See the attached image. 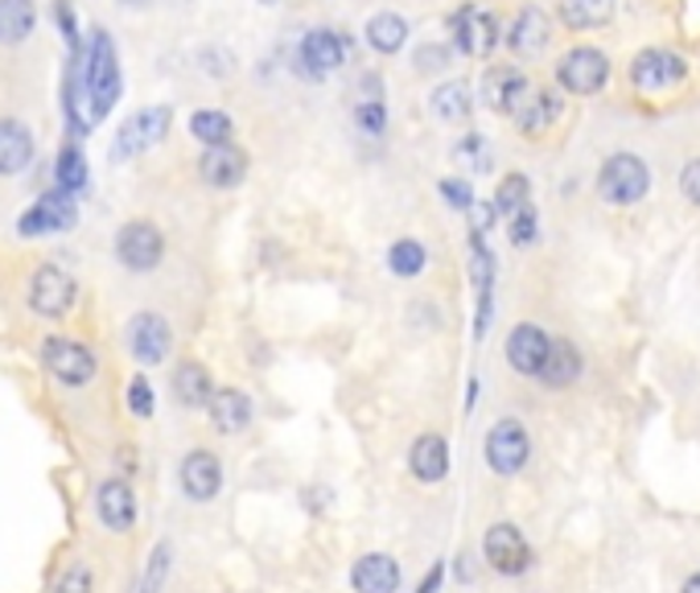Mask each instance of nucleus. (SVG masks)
I'll return each instance as SVG.
<instances>
[{
  "label": "nucleus",
  "mask_w": 700,
  "mask_h": 593,
  "mask_svg": "<svg viewBox=\"0 0 700 593\" xmlns=\"http://www.w3.org/2000/svg\"><path fill=\"white\" fill-rule=\"evenodd\" d=\"M82 87H87L91 120H104L120 99V62H116V41H111L108 29L91 33V46L82 55Z\"/></svg>",
  "instance_id": "nucleus-1"
},
{
  "label": "nucleus",
  "mask_w": 700,
  "mask_h": 593,
  "mask_svg": "<svg viewBox=\"0 0 700 593\" xmlns=\"http://www.w3.org/2000/svg\"><path fill=\"white\" fill-rule=\"evenodd\" d=\"M646 189H651V169H646V162L634 157V153H614V157H606L602 169H597V194H602V203L610 206L643 203Z\"/></svg>",
  "instance_id": "nucleus-2"
},
{
  "label": "nucleus",
  "mask_w": 700,
  "mask_h": 593,
  "mask_svg": "<svg viewBox=\"0 0 700 593\" xmlns=\"http://www.w3.org/2000/svg\"><path fill=\"white\" fill-rule=\"evenodd\" d=\"M556 79L568 95H597L610 79V58L597 46H573L556 62Z\"/></svg>",
  "instance_id": "nucleus-3"
},
{
  "label": "nucleus",
  "mask_w": 700,
  "mask_h": 593,
  "mask_svg": "<svg viewBox=\"0 0 700 593\" xmlns=\"http://www.w3.org/2000/svg\"><path fill=\"white\" fill-rule=\"evenodd\" d=\"M688 79V62L672 50H639L631 62V87L639 95H663Z\"/></svg>",
  "instance_id": "nucleus-4"
},
{
  "label": "nucleus",
  "mask_w": 700,
  "mask_h": 593,
  "mask_svg": "<svg viewBox=\"0 0 700 593\" xmlns=\"http://www.w3.org/2000/svg\"><path fill=\"white\" fill-rule=\"evenodd\" d=\"M169 124H174V111L165 108V104H148L140 108L136 116H128L116 136V157H140L148 148H157L169 133Z\"/></svg>",
  "instance_id": "nucleus-5"
},
{
  "label": "nucleus",
  "mask_w": 700,
  "mask_h": 593,
  "mask_svg": "<svg viewBox=\"0 0 700 593\" xmlns=\"http://www.w3.org/2000/svg\"><path fill=\"white\" fill-rule=\"evenodd\" d=\"M162 252H165V240L162 231L153 227V223H124L120 235H116V256L128 272H153L162 264Z\"/></svg>",
  "instance_id": "nucleus-6"
},
{
  "label": "nucleus",
  "mask_w": 700,
  "mask_h": 593,
  "mask_svg": "<svg viewBox=\"0 0 700 593\" xmlns=\"http://www.w3.org/2000/svg\"><path fill=\"white\" fill-rule=\"evenodd\" d=\"M41 363L50 367V376L58 383H67V388H82L87 379H95V354L82 342H70V338H46Z\"/></svg>",
  "instance_id": "nucleus-7"
},
{
  "label": "nucleus",
  "mask_w": 700,
  "mask_h": 593,
  "mask_svg": "<svg viewBox=\"0 0 700 593\" xmlns=\"http://www.w3.org/2000/svg\"><path fill=\"white\" fill-rule=\"evenodd\" d=\"M449 33H454V46H458L466 58H486L498 46L495 13H486V9H478V4L458 9L454 21H449Z\"/></svg>",
  "instance_id": "nucleus-8"
},
{
  "label": "nucleus",
  "mask_w": 700,
  "mask_h": 593,
  "mask_svg": "<svg viewBox=\"0 0 700 593\" xmlns=\"http://www.w3.org/2000/svg\"><path fill=\"white\" fill-rule=\"evenodd\" d=\"M527 454H532V441L519 420H498L495 429L486 432V461L495 474H519Z\"/></svg>",
  "instance_id": "nucleus-9"
},
{
  "label": "nucleus",
  "mask_w": 700,
  "mask_h": 593,
  "mask_svg": "<svg viewBox=\"0 0 700 593\" xmlns=\"http://www.w3.org/2000/svg\"><path fill=\"white\" fill-rule=\"evenodd\" d=\"M29 305L41 318H62L75 305V281L58 264H41L29 281Z\"/></svg>",
  "instance_id": "nucleus-10"
},
{
  "label": "nucleus",
  "mask_w": 700,
  "mask_h": 593,
  "mask_svg": "<svg viewBox=\"0 0 700 593\" xmlns=\"http://www.w3.org/2000/svg\"><path fill=\"white\" fill-rule=\"evenodd\" d=\"M483 553H486V561H490V568H495V573H507V577L527 573V565H532V548H527L524 532H519L515 524L490 527L483 539Z\"/></svg>",
  "instance_id": "nucleus-11"
},
{
  "label": "nucleus",
  "mask_w": 700,
  "mask_h": 593,
  "mask_svg": "<svg viewBox=\"0 0 700 593\" xmlns=\"http://www.w3.org/2000/svg\"><path fill=\"white\" fill-rule=\"evenodd\" d=\"M70 227H75V198L62 194V189L38 198V203L21 215V223H17V231H21L26 240H38V235H58V231H70Z\"/></svg>",
  "instance_id": "nucleus-12"
},
{
  "label": "nucleus",
  "mask_w": 700,
  "mask_h": 593,
  "mask_svg": "<svg viewBox=\"0 0 700 593\" xmlns=\"http://www.w3.org/2000/svg\"><path fill=\"white\" fill-rule=\"evenodd\" d=\"M347 62V38L338 33V29H310L305 41H301V67L310 79H325V75H334L338 67Z\"/></svg>",
  "instance_id": "nucleus-13"
},
{
  "label": "nucleus",
  "mask_w": 700,
  "mask_h": 593,
  "mask_svg": "<svg viewBox=\"0 0 700 593\" xmlns=\"http://www.w3.org/2000/svg\"><path fill=\"white\" fill-rule=\"evenodd\" d=\"M128 342H133L136 363L157 367L169 354L174 334H169V322H165L162 313H136L133 325H128Z\"/></svg>",
  "instance_id": "nucleus-14"
},
{
  "label": "nucleus",
  "mask_w": 700,
  "mask_h": 593,
  "mask_svg": "<svg viewBox=\"0 0 700 593\" xmlns=\"http://www.w3.org/2000/svg\"><path fill=\"white\" fill-rule=\"evenodd\" d=\"M561 111H565V99H561V95L544 91V87H532V91L519 99V108L512 111V120L524 136H544L561 120Z\"/></svg>",
  "instance_id": "nucleus-15"
},
{
  "label": "nucleus",
  "mask_w": 700,
  "mask_h": 593,
  "mask_svg": "<svg viewBox=\"0 0 700 593\" xmlns=\"http://www.w3.org/2000/svg\"><path fill=\"white\" fill-rule=\"evenodd\" d=\"M548 347H553V338L544 334L539 325L532 322L515 325L512 334H507V363H512L519 376H539V367L548 359Z\"/></svg>",
  "instance_id": "nucleus-16"
},
{
  "label": "nucleus",
  "mask_w": 700,
  "mask_h": 593,
  "mask_svg": "<svg viewBox=\"0 0 700 593\" xmlns=\"http://www.w3.org/2000/svg\"><path fill=\"white\" fill-rule=\"evenodd\" d=\"M218 486H223V466L211 449H194L186 454L182 461V490H186L194 503H211L218 495Z\"/></svg>",
  "instance_id": "nucleus-17"
},
{
  "label": "nucleus",
  "mask_w": 700,
  "mask_h": 593,
  "mask_svg": "<svg viewBox=\"0 0 700 593\" xmlns=\"http://www.w3.org/2000/svg\"><path fill=\"white\" fill-rule=\"evenodd\" d=\"M548 38H553V21H548V13H544L539 4H524V9L515 13V21H512L507 46H512L519 58H536L539 50L548 46Z\"/></svg>",
  "instance_id": "nucleus-18"
},
{
  "label": "nucleus",
  "mask_w": 700,
  "mask_h": 593,
  "mask_svg": "<svg viewBox=\"0 0 700 593\" xmlns=\"http://www.w3.org/2000/svg\"><path fill=\"white\" fill-rule=\"evenodd\" d=\"M95 512H99L104 527H111V532H128L136 519L133 486L124 483V478H108V483L95 490Z\"/></svg>",
  "instance_id": "nucleus-19"
},
{
  "label": "nucleus",
  "mask_w": 700,
  "mask_h": 593,
  "mask_svg": "<svg viewBox=\"0 0 700 593\" xmlns=\"http://www.w3.org/2000/svg\"><path fill=\"white\" fill-rule=\"evenodd\" d=\"M198 174H203L206 186H215V189L240 186L243 177H247V153H243V148H235V145L211 148L203 162H198Z\"/></svg>",
  "instance_id": "nucleus-20"
},
{
  "label": "nucleus",
  "mask_w": 700,
  "mask_h": 593,
  "mask_svg": "<svg viewBox=\"0 0 700 593\" xmlns=\"http://www.w3.org/2000/svg\"><path fill=\"white\" fill-rule=\"evenodd\" d=\"M527 91H532V82H527V75L519 67H495L483 79L486 104H490L495 111H503V116H512Z\"/></svg>",
  "instance_id": "nucleus-21"
},
{
  "label": "nucleus",
  "mask_w": 700,
  "mask_h": 593,
  "mask_svg": "<svg viewBox=\"0 0 700 593\" xmlns=\"http://www.w3.org/2000/svg\"><path fill=\"white\" fill-rule=\"evenodd\" d=\"M350 585H354V593H396L400 590V565L383 553H367L350 568Z\"/></svg>",
  "instance_id": "nucleus-22"
},
{
  "label": "nucleus",
  "mask_w": 700,
  "mask_h": 593,
  "mask_svg": "<svg viewBox=\"0 0 700 593\" xmlns=\"http://www.w3.org/2000/svg\"><path fill=\"white\" fill-rule=\"evenodd\" d=\"M211 420H215L218 432H240L252 425V396L240 388H223L211 391Z\"/></svg>",
  "instance_id": "nucleus-23"
},
{
  "label": "nucleus",
  "mask_w": 700,
  "mask_h": 593,
  "mask_svg": "<svg viewBox=\"0 0 700 593\" xmlns=\"http://www.w3.org/2000/svg\"><path fill=\"white\" fill-rule=\"evenodd\" d=\"M408 466H412L420 483H441L449 474V445H445V437H437V432L417 437L412 454H408Z\"/></svg>",
  "instance_id": "nucleus-24"
},
{
  "label": "nucleus",
  "mask_w": 700,
  "mask_h": 593,
  "mask_svg": "<svg viewBox=\"0 0 700 593\" xmlns=\"http://www.w3.org/2000/svg\"><path fill=\"white\" fill-rule=\"evenodd\" d=\"M33 162V136L21 120H0V177L21 174Z\"/></svg>",
  "instance_id": "nucleus-25"
},
{
  "label": "nucleus",
  "mask_w": 700,
  "mask_h": 593,
  "mask_svg": "<svg viewBox=\"0 0 700 593\" xmlns=\"http://www.w3.org/2000/svg\"><path fill=\"white\" fill-rule=\"evenodd\" d=\"M174 391H177V400L186 408H203L211 405V371H206L198 359H186V363H177L174 371Z\"/></svg>",
  "instance_id": "nucleus-26"
},
{
  "label": "nucleus",
  "mask_w": 700,
  "mask_h": 593,
  "mask_svg": "<svg viewBox=\"0 0 700 593\" xmlns=\"http://www.w3.org/2000/svg\"><path fill=\"white\" fill-rule=\"evenodd\" d=\"M38 26L33 0H0V46H21Z\"/></svg>",
  "instance_id": "nucleus-27"
},
{
  "label": "nucleus",
  "mask_w": 700,
  "mask_h": 593,
  "mask_svg": "<svg viewBox=\"0 0 700 593\" xmlns=\"http://www.w3.org/2000/svg\"><path fill=\"white\" fill-rule=\"evenodd\" d=\"M581 376V354L573 342H553L548 347V359H544V367H539V376L548 388H565V383H573V379Z\"/></svg>",
  "instance_id": "nucleus-28"
},
{
  "label": "nucleus",
  "mask_w": 700,
  "mask_h": 593,
  "mask_svg": "<svg viewBox=\"0 0 700 593\" xmlns=\"http://www.w3.org/2000/svg\"><path fill=\"white\" fill-rule=\"evenodd\" d=\"M408 41V21L400 13H376L367 21V46L379 55H400V46Z\"/></svg>",
  "instance_id": "nucleus-29"
},
{
  "label": "nucleus",
  "mask_w": 700,
  "mask_h": 593,
  "mask_svg": "<svg viewBox=\"0 0 700 593\" xmlns=\"http://www.w3.org/2000/svg\"><path fill=\"white\" fill-rule=\"evenodd\" d=\"M614 0H561V21L568 29H597L610 26Z\"/></svg>",
  "instance_id": "nucleus-30"
},
{
  "label": "nucleus",
  "mask_w": 700,
  "mask_h": 593,
  "mask_svg": "<svg viewBox=\"0 0 700 593\" xmlns=\"http://www.w3.org/2000/svg\"><path fill=\"white\" fill-rule=\"evenodd\" d=\"M474 99H470V87L466 82H441L437 91H432V116L445 124H461L470 116Z\"/></svg>",
  "instance_id": "nucleus-31"
},
{
  "label": "nucleus",
  "mask_w": 700,
  "mask_h": 593,
  "mask_svg": "<svg viewBox=\"0 0 700 593\" xmlns=\"http://www.w3.org/2000/svg\"><path fill=\"white\" fill-rule=\"evenodd\" d=\"M189 133H194V140H203L206 148H218V145H231V136H235V124H231L227 111H194L189 116Z\"/></svg>",
  "instance_id": "nucleus-32"
},
{
  "label": "nucleus",
  "mask_w": 700,
  "mask_h": 593,
  "mask_svg": "<svg viewBox=\"0 0 700 593\" xmlns=\"http://www.w3.org/2000/svg\"><path fill=\"white\" fill-rule=\"evenodd\" d=\"M495 215L512 218L515 211H524V206H532V182H527L524 174H507L503 182H498V194H495Z\"/></svg>",
  "instance_id": "nucleus-33"
},
{
  "label": "nucleus",
  "mask_w": 700,
  "mask_h": 593,
  "mask_svg": "<svg viewBox=\"0 0 700 593\" xmlns=\"http://www.w3.org/2000/svg\"><path fill=\"white\" fill-rule=\"evenodd\" d=\"M87 186V162H82V153L75 145H67L62 153H58V189L62 194H79V189Z\"/></svg>",
  "instance_id": "nucleus-34"
},
{
  "label": "nucleus",
  "mask_w": 700,
  "mask_h": 593,
  "mask_svg": "<svg viewBox=\"0 0 700 593\" xmlns=\"http://www.w3.org/2000/svg\"><path fill=\"white\" fill-rule=\"evenodd\" d=\"M388 264L396 276H420L425 264H429V256H425V247H420L417 240H396L388 252Z\"/></svg>",
  "instance_id": "nucleus-35"
},
{
  "label": "nucleus",
  "mask_w": 700,
  "mask_h": 593,
  "mask_svg": "<svg viewBox=\"0 0 700 593\" xmlns=\"http://www.w3.org/2000/svg\"><path fill=\"white\" fill-rule=\"evenodd\" d=\"M165 577H169V544H157L153 556H148V568L145 577H140V585H136V593H162Z\"/></svg>",
  "instance_id": "nucleus-36"
},
{
  "label": "nucleus",
  "mask_w": 700,
  "mask_h": 593,
  "mask_svg": "<svg viewBox=\"0 0 700 593\" xmlns=\"http://www.w3.org/2000/svg\"><path fill=\"white\" fill-rule=\"evenodd\" d=\"M354 124H359L367 136H383V128H388V111H383L379 99H363V104L354 108Z\"/></svg>",
  "instance_id": "nucleus-37"
},
{
  "label": "nucleus",
  "mask_w": 700,
  "mask_h": 593,
  "mask_svg": "<svg viewBox=\"0 0 700 593\" xmlns=\"http://www.w3.org/2000/svg\"><path fill=\"white\" fill-rule=\"evenodd\" d=\"M507 235H512L515 247H527V243H536V211L524 206V211H515L507 218Z\"/></svg>",
  "instance_id": "nucleus-38"
},
{
  "label": "nucleus",
  "mask_w": 700,
  "mask_h": 593,
  "mask_svg": "<svg viewBox=\"0 0 700 593\" xmlns=\"http://www.w3.org/2000/svg\"><path fill=\"white\" fill-rule=\"evenodd\" d=\"M55 593H91V568L82 565V561H75V565L58 577Z\"/></svg>",
  "instance_id": "nucleus-39"
},
{
  "label": "nucleus",
  "mask_w": 700,
  "mask_h": 593,
  "mask_svg": "<svg viewBox=\"0 0 700 593\" xmlns=\"http://www.w3.org/2000/svg\"><path fill=\"white\" fill-rule=\"evenodd\" d=\"M128 408H133L140 420L153 417V388H148V379L136 376L133 383H128Z\"/></svg>",
  "instance_id": "nucleus-40"
},
{
  "label": "nucleus",
  "mask_w": 700,
  "mask_h": 593,
  "mask_svg": "<svg viewBox=\"0 0 700 593\" xmlns=\"http://www.w3.org/2000/svg\"><path fill=\"white\" fill-rule=\"evenodd\" d=\"M441 194H445V203L454 206V211H470V206H474V189L466 186V182H458V177H445Z\"/></svg>",
  "instance_id": "nucleus-41"
},
{
  "label": "nucleus",
  "mask_w": 700,
  "mask_h": 593,
  "mask_svg": "<svg viewBox=\"0 0 700 593\" xmlns=\"http://www.w3.org/2000/svg\"><path fill=\"white\" fill-rule=\"evenodd\" d=\"M680 189H684V198L692 206H700V157L684 165V174H680Z\"/></svg>",
  "instance_id": "nucleus-42"
},
{
  "label": "nucleus",
  "mask_w": 700,
  "mask_h": 593,
  "mask_svg": "<svg viewBox=\"0 0 700 593\" xmlns=\"http://www.w3.org/2000/svg\"><path fill=\"white\" fill-rule=\"evenodd\" d=\"M458 157L470 165V169H486V145L478 140V136H466V140H461Z\"/></svg>",
  "instance_id": "nucleus-43"
},
{
  "label": "nucleus",
  "mask_w": 700,
  "mask_h": 593,
  "mask_svg": "<svg viewBox=\"0 0 700 593\" xmlns=\"http://www.w3.org/2000/svg\"><path fill=\"white\" fill-rule=\"evenodd\" d=\"M417 67L420 70H445L449 67V50H445V46H420Z\"/></svg>",
  "instance_id": "nucleus-44"
},
{
  "label": "nucleus",
  "mask_w": 700,
  "mask_h": 593,
  "mask_svg": "<svg viewBox=\"0 0 700 593\" xmlns=\"http://www.w3.org/2000/svg\"><path fill=\"white\" fill-rule=\"evenodd\" d=\"M441 577H445V568L441 565H432V573L425 581H420V590L417 593H437V585H441Z\"/></svg>",
  "instance_id": "nucleus-45"
},
{
  "label": "nucleus",
  "mask_w": 700,
  "mask_h": 593,
  "mask_svg": "<svg viewBox=\"0 0 700 593\" xmlns=\"http://www.w3.org/2000/svg\"><path fill=\"white\" fill-rule=\"evenodd\" d=\"M684 593H700V573H697V577L684 581Z\"/></svg>",
  "instance_id": "nucleus-46"
},
{
  "label": "nucleus",
  "mask_w": 700,
  "mask_h": 593,
  "mask_svg": "<svg viewBox=\"0 0 700 593\" xmlns=\"http://www.w3.org/2000/svg\"><path fill=\"white\" fill-rule=\"evenodd\" d=\"M260 4H276V0H260Z\"/></svg>",
  "instance_id": "nucleus-47"
}]
</instances>
